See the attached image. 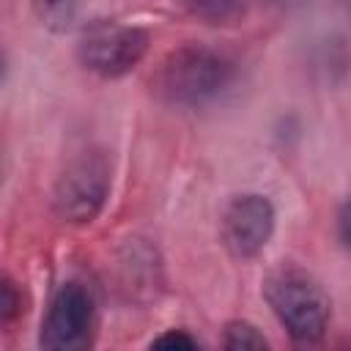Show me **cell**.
Returning a JSON list of instances; mask_svg holds the SVG:
<instances>
[{"label":"cell","mask_w":351,"mask_h":351,"mask_svg":"<svg viewBox=\"0 0 351 351\" xmlns=\"http://www.w3.org/2000/svg\"><path fill=\"white\" fill-rule=\"evenodd\" d=\"M38 22L47 27V30H55V33H63L71 27L74 16H77V5L80 0H30Z\"/></svg>","instance_id":"cell-7"},{"label":"cell","mask_w":351,"mask_h":351,"mask_svg":"<svg viewBox=\"0 0 351 351\" xmlns=\"http://www.w3.org/2000/svg\"><path fill=\"white\" fill-rule=\"evenodd\" d=\"M274 233V206L266 195H236L222 211L219 236L236 261H250L269 244Z\"/></svg>","instance_id":"cell-6"},{"label":"cell","mask_w":351,"mask_h":351,"mask_svg":"<svg viewBox=\"0 0 351 351\" xmlns=\"http://www.w3.org/2000/svg\"><path fill=\"white\" fill-rule=\"evenodd\" d=\"M0 71H3V63H0Z\"/></svg>","instance_id":"cell-11"},{"label":"cell","mask_w":351,"mask_h":351,"mask_svg":"<svg viewBox=\"0 0 351 351\" xmlns=\"http://www.w3.org/2000/svg\"><path fill=\"white\" fill-rule=\"evenodd\" d=\"M222 346L225 348H269V340L258 332V326L247 324V321H230L222 332Z\"/></svg>","instance_id":"cell-8"},{"label":"cell","mask_w":351,"mask_h":351,"mask_svg":"<svg viewBox=\"0 0 351 351\" xmlns=\"http://www.w3.org/2000/svg\"><path fill=\"white\" fill-rule=\"evenodd\" d=\"M25 313V296L19 282L11 277H0V324H14Z\"/></svg>","instance_id":"cell-9"},{"label":"cell","mask_w":351,"mask_h":351,"mask_svg":"<svg viewBox=\"0 0 351 351\" xmlns=\"http://www.w3.org/2000/svg\"><path fill=\"white\" fill-rule=\"evenodd\" d=\"M154 348H195L197 340L192 335H186L184 329H167L165 335H159L156 340H151Z\"/></svg>","instance_id":"cell-10"},{"label":"cell","mask_w":351,"mask_h":351,"mask_svg":"<svg viewBox=\"0 0 351 351\" xmlns=\"http://www.w3.org/2000/svg\"><path fill=\"white\" fill-rule=\"evenodd\" d=\"M236 69L228 55L208 44H181L170 49L151 77V90L156 99L178 107H197L219 96Z\"/></svg>","instance_id":"cell-1"},{"label":"cell","mask_w":351,"mask_h":351,"mask_svg":"<svg viewBox=\"0 0 351 351\" xmlns=\"http://www.w3.org/2000/svg\"><path fill=\"white\" fill-rule=\"evenodd\" d=\"M96 329V299L88 285L69 280L63 282L41 321L38 343L49 351H77L90 346Z\"/></svg>","instance_id":"cell-5"},{"label":"cell","mask_w":351,"mask_h":351,"mask_svg":"<svg viewBox=\"0 0 351 351\" xmlns=\"http://www.w3.org/2000/svg\"><path fill=\"white\" fill-rule=\"evenodd\" d=\"M148 47H151L148 30L112 19H96L88 27H82L77 55L88 71L104 80H115L129 74L145 58Z\"/></svg>","instance_id":"cell-3"},{"label":"cell","mask_w":351,"mask_h":351,"mask_svg":"<svg viewBox=\"0 0 351 351\" xmlns=\"http://www.w3.org/2000/svg\"><path fill=\"white\" fill-rule=\"evenodd\" d=\"M263 296L296 343H315L324 337L332 318V299L307 269L296 263L271 269L263 280Z\"/></svg>","instance_id":"cell-2"},{"label":"cell","mask_w":351,"mask_h":351,"mask_svg":"<svg viewBox=\"0 0 351 351\" xmlns=\"http://www.w3.org/2000/svg\"><path fill=\"white\" fill-rule=\"evenodd\" d=\"M110 195V165L101 154L85 151L74 156L55 181L52 208L63 222H93Z\"/></svg>","instance_id":"cell-4"}]
</instances>
